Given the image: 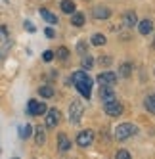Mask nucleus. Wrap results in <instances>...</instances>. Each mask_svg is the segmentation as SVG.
<instances>
[{"label": "nucleus", "mask_w": 155, "mask_h": 159, "mask_svg": "<svg viewBox=\"0 0 155 159\" xmlns=\"http://www.w3.org/2000/svg\"><path fill=\"white\" fill-rule=\"evenodd\" d=\"M54 58H56V54H54V50H46V52L42 54V60H44V61H52Z\"/></svg>", "instance_id": "27"}, {"label": "nucleus", "mask_w": 155, "mask_h": 159, "mask_svg": "<svg viewBox=\"0 0 155 159\" xmlns=\"http://www.w3.org/2000/svg\"><path fill=\"white\" fill-rule=\"evenodd\" d=\"M104 111L107 113L109 117H119V115H123L125 107H123V104H121V102L111 100V102H105V104H104Z\"/></svg>", "instance_id": "3"}, {"label": "nucleus", "mask_w": 155, "mask_h": 159, "mask_svg": "<svg viewBox=\"0 0 155 159\" xmlns=\"http://www.w3.org/2000/svg\"><path fill=\"white\" fill-rule=\"evenodd\" d=\"M100 98H102L104 104H105V102L115 100V90H113V86H100Z\"/></svg>", "instance_id": "10"}, {"label": "nucleus", "mask_w": 155, "mask_h": 159, "mask_svg": "<svg viewBox=\"0 0 155 159\" xmlns=\"http://www.w3.org/2000/svg\"><path fill=\"white\" fill-rule=\"evenodd\" d=\"M38 14H40V17L46 21V23H50V25H58V21H60V19H58V16H56V14H52L50 10L40 8V10H38Z\"/></svg>", "instance_id": "9"}, {"label": "nucleus", "mask_w": 155, "mask_h": 159, "mask_svg": "<svg viewBox=\"0 0 155 159\" xmlns=\"http://www.w3.org/2000/svg\"><path fill=\"white\" fill-rule=\"evenodd\" d=\"M46 127L48 129H56L58 125H60V119H61V113H60V109H56V107H52V109H46Z\"/></svg>", "instance_id": "5"}, {"label": "nucleus", "mask_w": 155, "mask_h": 159, "mask_svg": "<svg viewBox=\"0 0 155 159\" xmlns=\"http://www.w3.org/2000/svg\"><path fill=\"white\" fill-rule=\"evenodd\" d=\"M138 31H140V35H149V33L153 31V21L151 19H142V21H138Z\"/></svg>", "instance_id": "11"}, {"label": "nucleus", "mask_w": 155, "mask_h": 159, "mask_svg": "<svg viewBox=\"0 0 155 159\" xmlns=\"http://www.w3.org/2000/svg\"><path fill=\"white\" fill-rule=\"evenodd\" d=\"M8 37V29L6 27H0V40H4Z\"/></svg>", "instance_id": "29"}, {"label": "nucleus", "mask_w": 155, "mask_h": 159, "mask_svg": "<svg viewBox=\"0 0 155 159\" xmlns=\"http://www.w3.org/2000/svg\"><path fill=\"white\" fill-rule=\"evenodd\" d=\"M75 10H77V6H75L73 0H61V12H63V14H69V16H71Z\"/></svg>", "instance_id": "16"}, {"label": "nucleus", "mask_w": 155, "mask_h": 159, "mask_svg": "<svg viewBox=\"0 0 155 159\" xmlns=\"http://www.w3.org/2000/svg\"><path fill=\"white\" fill-rule=\"evenodd\" d=\"M82 113H84L82 102H81V100L71 102V106H69V119H71V123H79L81 117H82Z\"/></svg>", "instance_id": "4"}, {"label": "nucleus", "mask_w": 155, "mask_h": 159, "mask_svg": "<svg viewBox=\"0 0 155 159\" xmlns=\"http://www.w3.org/2000/svg\"><path fill=\"white\" fill-rule=\"evenodd\" d=\"M92 65H94V60H92V56L90 54H82V67H84V71H88V69H92Z\"/></svg>", "instance_id": "20"}, {"label": "nucleus", "mask_w": 155, "mask_h": 159, "mask_svg": "<svg viewBox=\"0 0 155 159\" xmlns=\"http://www.w3.org/2000/svg\"><path fill=\"white\" fill-rule=\"evenodd\" d=\"M115 157H117V159H130L132 155H130V152H126V150H119V152L115 153Z\"/></svg>", "instance_id": "25"}, {"label": "nucleus", "mask_w": 155, "mask_h": 159, "mask_svg": "<svg viewBox=\"0 0 155 159\" xmlns=\"http://www.w3.org/2000/svg\"><path fill=\"white\" fill-rule=\"evenodd\" d=\"M46 104L44 102H37V100H29L27 104V113L29 115H44L46 113Z\"/></svg>", "instance_id": "6"}, {"label": "nucleus", "mask_w": 155, "mask_h": 159, "mask_svg": "<svg viewBox=\"0 0 155 159\" xmlns=\"http://www.w3.org/2000/svg\"><path fill=\"white\" fill-rule=\"evenodd\" d=\"M134 134H138V127L132 125V123H123L115 129V138L119 142H123V140L130 138V136H134Z\"/></svg>", "instance_id": "2"}, {"label": "nucleus", "mask_w": 155, "mask_h": 159, "mask_svg": "<svg viewBox=\"0 0 155 159\" xmlns=\"http://www.w3.org/2000/svg\"><path fill=\"white\" fill-rule=\"evenodd\" d=\"M119 73H121V77H130L132 75V63H123L119 67Z\"/></svg>", "instance_id": "22"}, {"label": "nucleus", "mask_w": 155, "mask_h": 159, "mask_svg": "<svg viewBox=\"0 0 155 159\" xmlns=\"http://www.w3.org/2000/svg\"><path fill=\"white\" fill-rule=\"evenodd\" d=\"M71 23H73L75 27H82V25H84V16L73 12V14H71Z\"/></svg>", "instance_id": "18"}, {"label": "nucleus", "mask_w": 155, "mask_h": 159, "mask_svg": "<svg viewBox=\"0 0 155 159\" xmlns=\"http://www.w3.org/2000/svg\"><path fill=\"white\" fill-rule=\"evenodd\" d=\"M38 94H40L42 98H54V88L48 86V84H44V86L38 88Z\"/></svg>", "instance_id": "19"}, {"label": "nucleus", "mask_w": 155, "mask_h": 159, "mask_svg": "<svg viewBox=\"0 0 155 159\" xmlns=\"http://www.w3.org/2000/svg\"><path fill=\"white\" fill-rule=\"evenodd\" d=\"M144 107L155 115V94H151V96H148L146 100H144Z\"/></svg>", "instance_id": "17"}, {"label": "nucleus", "mask_w": 155, "mask_h": 159, "mask_svg": "<svg viewBox=\"0 0 155 159\" xmlns=\"http://www.w3.org/2000/svg\"><path fill=\"white\" fill-rule=\"evenodd\" d=\"M98 63L104 65V67H107V65H111V58H109V56H102V58L98 60Z\"/></svg>", "instance_id": "28"}, {"label": "nucleus", "mask_w": 155, "mask_h": 159, "mask_svg": "<svg viewBox=\"0 0 155 159\" xmlns=\"http://www.w3.org/2000/svg\"><path fill=\"white\" fill-rule=\"evenodd\" d=\"M25 29H27L29 33H35V25H33L31 21H25Z\"/></svg>", "instance_id": "30"}, {"label": "nucleus", "mask_w": 155, "mask_h": 159, "mask_svg": "<svg viewBox=\"0 0 155 159\" xmlns=\"http://www.w3.org/2000/svg\"><path fill=\"white\" fill-rule=\"evenodd\" d=\"M123 21H125V25H126V27H134V25L138 23V17H136L134 12H126V14L123 16Z\"/></svg>", "instance_id": "15"}, {"label": "nucleus", "mask_w": 155, "mask_h": 159, "mask_svg": "<svg viewBox=\"0 0 155 159\" xmlns=\"http://www.w3.org/2000/svg\"><path fill=\"white\" fill-rule=\"evenodd\" d=\"M92 16H94L96 19H107L109 16H111V10L105 8V6H96L94 12H92Z\"/></svg>", "instance_id": "12"}, {"label": "nucleus", "mask_w": 155, "mask_h": 159, "mask_svg": "<svg viewBox=\"0 0 155 159\" xmlns=\"http://www.w3.org/2000/svg\"><path fill=\"white\" fill-rule=\"evenodd\" d=\"M153 48H155V37H153Z\"/></svg>", "instance_id": "32"}, {"label": "nucleus", "mask_w": 155, "mask_h": 159, "mask_svg": "<svg viewBox=\"0 0 155 159\" xmlns=\"http://www.w3.org/2000/svg\"><path fill=\"white\" fill-rule=\"evenodd\" d=\"M58 142H60V146H58L60 152H69V150H71V142H69V138H67V134L61 132V134L58 136Z\"/></svg>", "instance_id": "13"}, {"label": "nucleus", "mask_w": 155, "mask_h": 159, "mask_svg": "<svg viewBox=\"0 0 155 159\" xmlns=\"http://www.w3.org/2000/svg\"><path fill=\"white\" fill-rule=\"evenodd\" d=\"M44 33H46V37H48V39H54V35H56V33H54V29H50V27L44 31Z\"/></svg>", "instance_id": "31"}, {"label": "nucleus", "mask_w": 155, "mask_h": 159, "mask_svg": "<svg viewBox=\"0 0 155 159\" xmlns=\"http://www.w3.org/2000/svg\"><path fill=\"white\" fill-rule=\"evenodd\" d=\"M92 140H94V132L92 130H82V132L77 134V144L81 148H88L92 144Z\"/></svg>", "instance_id": "8"}, {"label": "nucleus", "mask_w": 155, "mask_h": 159, "mask_svg": "<svg viewBox=\"0 0 155 159\" xmlns=\"http://www.w3.org/2000/svg\"><path fill=\"white\" fill-rule=\"evenodd\" d=\"M98 83H100V86H113L117 83V73H113V71L100 73L98 75Z\"/></svg>", "instance_id": "7"}, {"label": "nucleus", "mask_w": 155, "mask_h": 159, "mask_svg": "<svg viewBox=\"0 0 155 159\" xmlns=\"http://www.w3.org/2000/svg\"><path fill=\"white\" fill-rule=\"evenodd\" d=\"M77 52H79V54H81V56H82V54H86V52H88V46H86V42H84V40H81V42H79V44H77Z\"/></svg>", "instance_id": "26"}, {"label": "nucleus", "mask_w": 155, "mask_h": 159, "mask_svg": "<svg viewBox=\"0 0 155 159\" xmlns=\"http://www.w3.org/2000/svg\"><path fill=\"white\" fill-rule=\"evenodd\" d=\"M71 81H73L75 88L81 92L82 98H86V100L90 98V94H92V79L86 75V71H75L71 75Z\"/></svg>", "instance_id": "1"}, {"label": "nucleus", "mask_w": 155, "mask_h": 159, "mask_svg": "<svg viewBox=\"0 0 155 159\" xmlns=\"http://www.w3.org/2000/svg\"><path fill=\"white\" fill-rule=\"evenodd\" d=\"M31 134H33V127H31V125H23V127L19 129V138L27 140V138H29Z\"/></svg>", "instance_id": "21"}, {"label": "nucleus", "mask_w": 155, "mask_h": 159, "mask_svg": "<svg viewBox=\"0 0 155 159\" xmlns=\"http://www.w3.org/2000/svg\"><path fill=\"white\" fill-rule=\"evenodd\" d=\"M92 44H94V46H104V44H105V37L102 35V33H96V35L92 37Z\"/></svg>", "instance_id": "23"}, {"label": "nucleus", "mask_w": 155, "mask_h": 159, "mask_svg": "<svg viewBox=\"0 0 155 159\" xmlns=\"http://www.w3.org/2000/svg\"><path fill=\"white\" fill-rule=\"evenodd\" d=\"M54 54H56V58H60V60H67L69 58V50L65 48V46H60Z\"/></svg>", "instance_id": "24"}, {"label": "nucleus", "mask_w": 155, "mask_h": 159, "mask_svg": "<svg viewBox=\"0 0 155 159\" xmlns=\"http://www.w3.org/2000/svg\"><path fill=\"white\" fill-rule=\"evenodd\" d=\"M33 130H35V142H37V146H44V144H46V132H44L42 127H37V129H33Z\"/></svg>", "instance_id": "14"}]
</instances>
